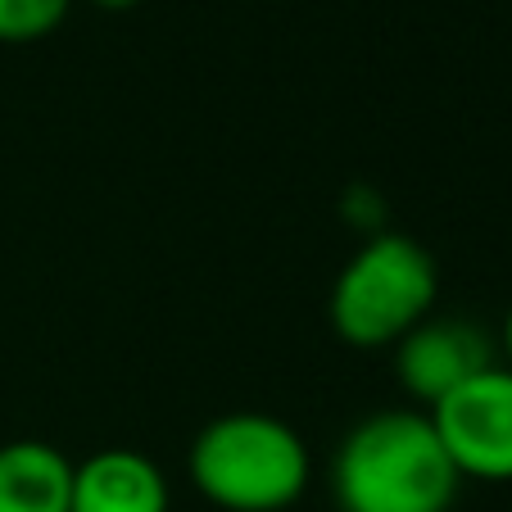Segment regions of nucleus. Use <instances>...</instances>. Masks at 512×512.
<instances>
[{"label": "nucleus", "mask_w": 512, "mask_h": 512, "mask_svg": "<svg viewBox=\"0 0 512 512\" xmlns=\"http://www.w3.org/2000/svg\"><path fill=\"white\" fill-rule=\"evenodd\" d=\"M331 476L345 512H449L463 485L431 417L413 408L363 417L345 435Z\"/></svg>", "instance_id": "obj_1"}, {"label": "nucleus", "mask_w": 512, "mask_h": 512, "mask_svg": "<svg viewBox=\"0 0 512 512\" xmlns=\"http://www.w3.org/2000/svg\"><path fill=\"white\" fill-rule=\"evenodd\" d=\"M309 445L268 413L213 417L191 445V481L223 512H286L309 485Z\"/></svg>", "instance_id": "obj_2"}, {"label": "nucleus", "mask_w": 512, "mask_h": 512, "mask_svg": "<svg viewBox=\"0 0 512 512\" xmlns=\"http://www.w3.org/2000/svg\"><path fill=\"white\" fill-rule=\"evenodd\" d=\"M435 290H440V272L426 245L386 232L358 245L354 259L340 268L327 313L345 345L386 349L399 345L422 318H431Z\"/></svg>", "instance_id": "obj_3"}, {"label": "nucleus", "mask_w": 512, "mask_h": 512, "mask_svg": "<svg viewBox=\"0 0 512 512\" xmlns=\"http://www.w3.org/2000/svg\"><path fill=\"white\" fill-rule=\"evenodd\" d=\"M440 445L458 476L472 481H512V368L476 372L467 386L426 408Z\"/></svg>", "instance_id": "obj_4"}, {"label": "nucleus", "mask_w": 512, "mask_h": 512, "mask_svg": "<svg viewBox=\"0 0 512 512\" xmlns=\"http://www.w3.org/2000/svg\"><path fill=\"white\" fill-rule=\"evenodd\" d=\"M494 368V345L476 322L463 318H422L395 345V377L426 408L454 395L476 372Z\"/></svg>", "instance_id": "obj_5"}, {"label": "nucleus", "mask_w": 512, "mask_h": 512, "mask_svg": "<svg viewBox=\"0 0 512 512\" xmlns=\"http://www.w3.org/2000/svg\"><path fill=\"white\" fill-rule=\"evenodd\" d=\"M168 481L136 449H100L73 467L68 512H168Z\"/></svg>", "instance_id": "obj_6"}, {"label": "nucleus", "mask_w": 512, "mask_h": 512, "mask_svg": "<svg viewBox=\"0 0 512 512\" xmlns=\"http://www.w3.org/2000/svg\"><path fill=\"white\" fill-rule=\"evenodd\" d=\"M73 463L46 440L0 445V512H68Z\"/></svg>", "instance_id": "obj_7"}, {"label": "nucleus", "mask_w": 512, "mask_h": 512, "mask_svg": "<svg viewBox=\"0 0 512 512\" xmlns=\"http://www.w3.org/2000/svg\"><path fill=\"white\" fill-rule=\"evenodd\" d=\"M68 0H0V41H41L64 23Z\"/></svg>", "instance_id": "obj_8"}, {"label": "nucleus", "mask_w": 512, "mask_h": 512, "mask_svg": "<svg viewBox=\"0 0 512 512\" xmlns=\"http://www.w3.org/2000/svg\"><path fill=\"white\" fill-rule=\"evenodd\" d=\"M503 354H508V368H512V309L503 318Z\"/></svg>", "instance_id": "obj_9"}, {"label": "nucleus", "mask_w": 512, "mask_h": 512, "mask_svg": "<svg viewBox=\"0 0 512 512\" xmlns=\"http://www.w3.org/2000/svg\"><path fill=\"white\" fill-rule=\"evenodd\" d=\"M91 5H100V10H132L136 0H91Z\"/></svg>", "instance_id": "obj_10"}]
</instances>
